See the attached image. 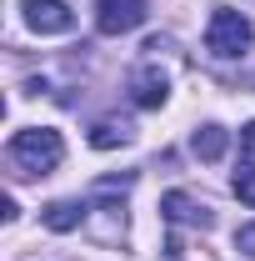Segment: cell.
<instances>
[{
  "label": "cell",
  "instance_id": "obj_1",
  "mask_svg": "<svg viewBox=\"0 0 255 261\" xmlns=\"http://www.w3.org/2000/svg\"><path fill=\"white\" fill-rule=\"evenodd\" d=\"M5 156H10V166L20 176H50L65 156V141H60V130H50V126H30V130H15L10 136Z\"/></svg>",
  "mask_w": 255,
  "mask_h": 261
},
{
  "label": "cell",
  "instance_id": "obj_2",
  "mask_svg": "<svg viewBox=\"0 0 255 261\" xmlns=\"http://www.w3.org/2000/svg\"><path fill=\"white\" fill-rule=\"evenodd\" d=\"M255 45V25L240 15V10H215L210 25H205V50L215 61H240Z\"/></svg>",
  "mask_w": 255,
  "mask_h": 261
},
{
  "label": "cell",
  "instance_id": "obj_3",
  "mask_svg": "<svg viewBox=\"0 0 255 261\" xmlns=\"http://www.w3.org/2000/svg\"><path fill=\"white\" fill-rule=\"evenodd\" d=\"M145 0H95V31L100 35H125L135 25H145Z\"/></svg>",
  "mask_w": 255,
  "mask_h": 261
},
{
  "label": "cell",
  "instance_id": "obj_4",
  "mask_svg": "<svg viewBox=\"0 0 255 261\" xmlns=\"http://www.w3.org/2000/svg\"><path fill=\"white\" fill-rule=\"evenodd\" d=\"M165 96H170V81H165V70H155V61H140L130 70V100L140 111H160Z\"/></svg>",
  "mask_w": 255,
  "mask_h": 261
},
{
  "label": "cell",
  "instance_id": "obj_5",
  "mask_svg": "<svg viewBox=\"0 0 255 261\" xmlns=\"http://www.w3.org/2000/svg\"><path fill=\"white\" fill-rule=\"evenodd\" d=\"M20 10H25V25L40 35H65L75 25V10L65 0H20Z\"/></svg>",
  "mask_w": 255,
  "mask_h": 261
},
{
  "label": "cell",
  "instance_id": "obj_6",
  "mask_svg": "<svg viewBox=\"0 0 255 261\" xmlns=\"http://www.w3.org/2000/svg\"><path fill=\"white\" fill-rule=\"evenodd\" d=\"M160 216H165L170 226H195V231H210V226H215L210 206H200V201L185 196V191H165V196H160Z\"/></svg>",
  "mask_w": 255,
  "mask_h": 261
},
{
  "label": "cell",
  "instance_id": "obj_7",
  "mask_svg": "<svg viewBox=\"0 0 255 261\" xmlns=\"http://www.w3.org/2000/svg\"><path fill=\"white\" fill-rule=\"evenodd\" d=\"M85 231L105 241V246H115L120 236H125V206L120 201H95L90 211H85Z\"/></svg>",
  "mask_w": 255,
  "mask_h": 261
},
{
  "label": "cell",
  "instance_id": "obj_8",
  "mask_svg": "<svg viewBox=\"0 0 255 261\" xmlns=\"http://www.w3.org/2000/svg\"><path fill=\"white\" fill-rule=\"evenodd\" d=\"M130 141H135V126L120 121V116H105V121L90 126V146L95 151H115V146H130Z\"/></svg>",
  "mask_w": 255,
  "mask_h": 261
},
{
  "label": "cell",
  "instance_id": "obj_9",
  "mask_svg": "<svg viewBox=\"0 0 255 261\" xmlns=\"http://www.w3.org/2000/svg\"><path fill=\"white\" fill-rule=\"evenodd\" d=\"M85 211H90V206H80V201H50V206L40 211V221L50 231H75V226H85Z\"/></svg>",
  "mask_w": 255,
  "mask_h": 261
},
{
  "label": "cell",
  "instance_id": "obj_10",
  "mask_svg": "<svg viewBox=\"0 0 255 261\" xmlns=\"http://www.w3.org/2000/svg\"><path fill=\"white\" fill-rule=\"evenodd\" d=\"M225 146H230V136H225V126H200L190 136V151L200 156V161H220Z\"/></svg>",
  "mask_w": 255,
  "mask_h": 261
},
{
  "label": "cell",
  "instance_id": "obj_11",
  "mask_svg": "<svg viewBox=\"0 0 255 261\" xmlns=\"http://www.w3.org/2000/svg\"><path fill=\"white\" fill-rule=\"evenodd\" d=\"M230 186H235V196H240V201H250V206H255V166H240Z\"/></svg>",
  "mask_w": 255,
  "mask_h": 261
},
{
  "label": "cell",
  "instance_id": "obj_12",
  "mask_svg": "<svg viewBox=\"0 0 255 261\" xmlns=\"http://www.w3.org/2000/svg\"><path fill=\"white\" fill-rule=\"evenodd\" d=\"M240 156H245V166H255V121L240 130Z\"/></svg>",
  "mask_w": 255,
  "mask_h": 261
},
{
  "label": "cell",
  "instance_id": "obj_13",
  "mask_svg": "<svg viewBox=\"0 0 255 261\" xmlns=\"http://www.w3.org/2000/svg\"><path fill=\"white\" fill-rule=\"evenodd\" d=\"M235 246H240L245 256H255V226H240V231H235Z\"/></svg>",
  "mask_w": 255,
  "mask_h": 261
}]
</instances>
